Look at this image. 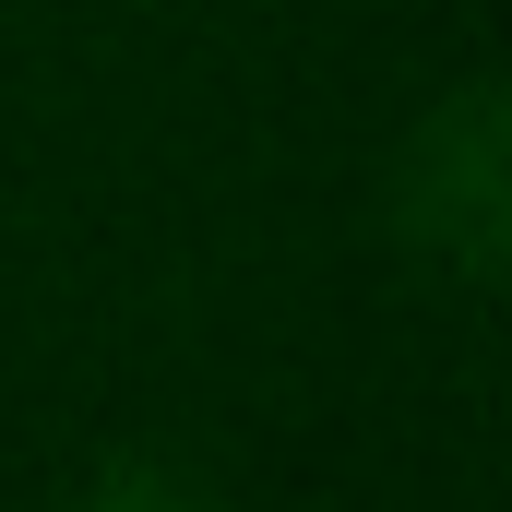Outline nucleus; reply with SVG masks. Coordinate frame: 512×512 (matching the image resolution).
Instances as JSON below:
<instances>
[{"label":"nucleus","instance_id":"1","mask_svg":"<svg viewBox=\"0 0 512 512\" xmlns=\"http://www.w3.org/2000/svg\"><path fill=\"white\" fill-rule=\"evenodd\" d=\"M501 227H512V179H501V96L465 84L441 120H417L405 143V239L441 251L453 274H501Z\"/></svg>","mask_w":512,"mask_h":512},{"label":"nucleus","instance_id":"2","mask_svg":"<svg viewBox=\"0 0 512 512\" xmlns=\"http://www.w3.org/2000/svg\"><path fill=\"white\" fill-rule=\"evenodd\" d=\"M84 512H227V501H203V489H191L179 465H108Z\"/></svg>","mask_w":512,"mask_h":512}]
</instances>
